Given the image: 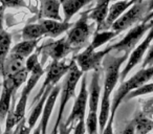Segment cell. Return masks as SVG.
Returning a JSON list of instances; mask_svg holds the SVG:
<instances>
[{
    "label": "cell",
    "instance_id": "cell-1",
    "mask_svg": "<svg viewBox=\"0 0 153 134\" xmlns=\"http://www.w3.org/2000/svg\"><path fill=\"white\" fill-rule=\"evenodd\" d=\"M129 58V53H123L122 56H115L114 53H108L102 62L104 69V83H103V94L101 101L100 112H99V128L100 134L103 133L109 116H110V96L114 90L121 76V67L126 60Z\"/></svg>",
    "mask_w": 153,
    "mask_h": 134
},
{
    "label": "cell",
    "instance_id": "cell-2",
    "mask_svg": "<svg viewBox=\"0 0 153 134\" xmlns=\"http://www.w3.org/2000/svg\"><path fill=\"white\" fill-rule=\"evenodd\" d=\"M101 71L102 68L94 70L88 86V115L85 121L88 134H98L99 127V104L101 98Z\"/></svg>",
    "mask_w": 153,
    "mask_h": 134
},
{
    "label": "cell",
    "instance_id": "cell-3",
    "mask_svg": "<svg viewBox=\"0 0 153 134\" xmlns=\"http://www.w3.org/2000/svg\"><path fill=\"white\" fill-rule=\"evenodd\" d=\"M89 11L82 13L80 19L67 32L66 40L72 51H78L89 45V38L94 32V24L89 23Z\"/></svg>",
    "mask_w": 153,
    "mask_h": 134
},
{
    "label": "cell",
    "instance_id": "cell-4",
    "mask_svg": "<svg viewBox=\"0 0 153 134\" xmlns=\"http://www.w3.org/2000/svg\"><path fill=\"white\" fill-rule=\"evenodd\" d=\"M152 79H153V65L146 67V68H142L133 77H131L127 81L123 82L121 84V86L119 87V89L117 90V92L114 93V96H113L112 103H111L110 114H115L117 109L119 108L121 103L125 100L126 96L130 91L145 85L147 82H149Z\"/></svg>",
    "mask_w": 153,
    "mask_h": 134
},
{
    "label": "cell",
    "instance_id": "cell-5",
    "mask_svg": "<svg viewBox=\"0 0 153 134\" xmlns=\"http://www.w3.org/2000/svg\"><path fill=\"white\" fill-rule=\"evenodd\" d=\"M83 77V73L80 70L79 66L76 65V61L74 59L70 62V68L68 73H66L65 80L63 82V86H62V91L61 96H60V106H59V112H58V116L56 119L57 125L60 126V123L63 121V114L65 111L66 105L69 102V100L74 96V91H76V84Z\"/></svg>",
    "mask_w": 153,
    "mask_h": 134
},
{
    "label": "cell",
    "instance_id": "cell-6",
    "mask_svg": "<svg viewBox=\"0 0 153 134\" xmlns=\"http://www.w3.org/2000/svg\"><path fill=\"white\" fill-rule=\"evenodd\" d=\"M148 14V0H143L142 2L134 3L112 24L111 30L120 34L128 28L134 27L138 22L142 23Z\"/></svg>",
    "mask_w": 153,
    "mask_h": 134
},
{
    "label": "cell",
    "instance_id": "cell-7",
    "mask_svg": "<svg viewBox=\"0 0 153 134\" xmlns=\"http://www.w3.org/2000/svg\"><path fill=\"white\" fill-rule=\"evenodd\" d=\"M111 51H112L111 45L100 51H96L94 49H90L89 47H86L84 51L74 56V60L76 61V65L79 66L82 73H88L90 70H97V69L102 68L103 60Z\"/></svg>",
    "mask_w": 153,
    "mask_h": 134
},
{
    "label": "cell",
    "instance_id": "cell-8",
    "mask_svg": "<svg viewBox=\"0 0 153 134\" xmlns=\"http://www.w3.org/2000/svg\"><path fill=\"white\" fill-rule=\"evenodd\" d=\"M153 26V20L146 23H140L138 25L132 27L128 32V34L122 39L120 42L112 44V51L114 53H129L135 48V45L142 40L144 35L147 32L150 30V28Z\"/></svg>",
    "mask_w": 153,
    "mask_h": 134
},
{
    "label": "cell",
    "instance_id": "cell-9",
    "mask_svg": "<svg viewBox=\"0 0 153 134\" xmlns=\"http://www.w3.org/2000/svg\"><path fill=\"white\" fill-rule=\"evenodd\" d=\"M88 104V88H87V76H83L81 79V88H80V92L78 96L76 98L74 101V107L70 112L68 118L64 121L66 126H71L74 125L76 121L85 119V112H86V107Z\"/></svg>",
    "mask_w": 153,
    "mask_h": 134
},
{
    "label": "cell",
    "instance_id": "cell-10",
    "mask_svg": "<svg viewBox=\"0 0 153 134\" xmlns=\"http://www.w3.org/2000/svg\"><path fill=\"white\" fill-rule=\"evenodd\" d=\"M69 68H70V63L66 64L64 61L51 62L48 67H47L46 78H45L44 82H43V85L41 86L39 92L34 98V100H33V104H35V103H37L40 100V98L43 96V93H44V91L46 90L47 87H49V86L55 87L58 82L60 81V79L68 73Z\"/></svg>",
    "mask_w": 153,
    "mask_h": 134
},
{
    "label": "cell",
    "instance_id": "cell-11",
    "mask_svg": "<svg viewBox=\"0 0 153 134\" xmlns=\"http://www.w3.org/2000/svg\"><path fill=\"white\" fill-rule=\"evenodd\" d=\"M152 40H153V26L148 32V34H147L146 38L144 39V41H142V42H140V44H138L137 46L130 53L127 64H126V66L124 67L123 70L121 71V76H120V81H121L122 83L125 81L128 73H129L140 61H142L144 55L149 49V47H150Z\"/></svg>",
    "mask_w": 153,
    "mask_h": 134
},
{
    "label": "cell",
    "instance_id": "cell-12",
    "mask_svg": "<svg viewBox=\"0 0 153 134\" xmlns=\"http://www.w3.org/2000/svg\"><path fill=\"white\" fill-rule=\"evenodd\" d=\"M39 50L42 53V57L51 58L53 61H61L71 53L72 49L68 44L66 37H64L60 40L48 41V42L44 43Z\"/></svg>",
    "mask_w": 153,
    "mask_h": 134
},
{
    "label": "cell",
    "instance_id": "cell-13",
    "mask_svg": "<svg viewBox=\"0 0 153 134\" xmlns=\"http://www.w3.org/2000/svg\"><path fill=\"white\" fill-rule=\"evenodd\" d=\"M25 60L24 58L20 57L15 53H9L7 60L3 65L2 78H12L19 75L20 73L26 69L25 67Z\"/></svg>",
    "mask_w": 153,
    "mask_h": 134
},
{
    "label": "cell",
    "instance_id": "cell-14",
    "mask_svg": "<svg viewBox=\"0 0 153 134\" xmlns=\"http://www.w3.org/2000/svg\"><path fill=\"white\" fill-rule=\"evenodd\" d=\"M60 94V85L57 84L55 87L53 88V90L49 93L48 98H47L45 105L43 107L42 111V116H41L40 125H41V134H46L47 133V126H48V121L51 118V112L53 110V107L57 102V98Z\"/></svg>",
    "mask_w": 153,
    "mask_h": 134
},
{
    "label": "cell",
    "instance_id": "cell-15",
    "mask_svg": "<svg viewBox=\"0 0 153 134\" xmlns=\"http://www.w3.org/2000/svg\"><path fill=\"white\" fill-rule=\"evenodd\" d=\"M131 5H132L131 0H130V1H128V0L117 1V2H114L113 4H111L110 7H109L107 18H106V20H105L104 24H103L102 32H105V30H108L109 28H111L112 24L114 23Z\"/></svg>",
    "mask_w": 153,
    "mask_h": 134
},
{
    "label": "cell",
    "instance_id": "cell-16",
    "mask_svg": "<svg viewBox=\"0 0 153 134\" xmlns=\"http://www.w3.org/2000/svg\"><path fill=\"white\" fill-rule=\"evenodd\" d=\"M39 23L44 27L45 36H48L51 38H57L61 36L65 32H68L74 25V23H70V22L49 19H39Z\"/></svg>",
    "mask_w": 153,
    "mask_h": 134
},
{
    "label": "cell",
    "instance_id": "cell-17",
    "mask_svg": "<svg viewBox=\"0 0 153 134\" xmlns=\"http://www.w3.org/2000/svg\"><path fill=\"white\" fill-rule=\"evenodd\" d=\"M112 0H97L96 7L89 13V19L96 23V32H102L103 24L108 15L109 4Z\"/></svg>",
    "mask_w": 153,
    "mask_h": 134
},
{
    "label": "cell",
    "instance_id": "cell-18",
    "mask_svg": "<svg viewBox=\"0 0 153 134\" xmlns=\"http://www.w3.org/2000/svg\"><path fill=\"white\" fill-rule=\"evenodd\" d=\"M60 0H41L39 19H49L61 21L60 15Z\"/></svg>",
    "mask_w": 153,
    "mask_h": 134
},
{
    "label": "cell",
    "instance_id": "cell-19",
    "mask_svg": "<svg viewBox=\"0 0 153 134\" xmlns=\"http://www.w3.org/2000/svg\"><path fill=\"white\" fill-rule=\"evenodd\" d=\"M92 0H60L61 7L64 12V22H69V20L76 15L82 7L91 2Z\"/></svg>",
    "mask_w": 153,
    "mask_h": 134
},
{
    "label": "cell",
    "instance_id": "cell-20",
    "mask_svg": "<svg viewBox=\"0 0 153 134\" xmlns=\"http://www.w3.org/2000/svg\"><path fill=\"white\" fill-rule=\"evenodd\" d=\"M53 86H49V87H47L46 90L44 91V93H43V96H41L40 100L37 102L35 108H33L32 113H30V117H28V119H27V126L30 128V129H33V128H34V126L36 125V123H37V121L39 119V117L42 115L43 107H44L45 102H46L47 98H48L49 93H51V91L53 90Z\"/></svg>",
    "mask_w": 153,
    "mask_h": 134
},
{
    "label": "cell",
    "instance_id": "cell-21",
    "mask_svg": "<svg viewBox=\"0 0 153 134\" xmlns=\"http://www.w3.org/2000/svg\"><path fill=\"white\" fill-rule=\"evenodd\" d=\"M39 40H23L22 42L17 43L14 47H12L10 53L18 55L20 57L27 59L30 55H33V51L35 50V48L37 47Z\"/></svg>",
    "mask_w": 153,
    "mask_h": 134
},
{
    "label": "cell",
    "instance_id": "cell-22",
    "mask_svg": "<svg viewBox=\"0 0 153 134\" xmlns=\"http://www.w3.org/2000/svg\"><path fill=\"white\" fill-rule=\"evenodd\" d=\"M12 37L11 34L3 30L0 33V77H2L3 65L11 50Z\"/></svg>",
    "mask_w": 153,
    "mask_h": 134
},
{
    "label": "cell",
    "instance_id": "cell-23",
    "mask_svg": "<svg viewBox=\"0 0 153 134\" xmlns=\"http://www.w3.org/2000/svg\"><path fill=\"white\" fill-rule=\"evenodd\" d=\"M14 98V93L11 89L2 86V92L0 96V124L5 121L11 109V101Z\"/></svg>",
    "mask_w": 153,
    "mask_h": 134
},
{
    "label": "cell",
    "instance_id": "cell-24",
    "mask_svg": "<svg viewBox=\"0 0 153 134\" xmlns=\"http://www.w3.org/2000/svg\"><path fill=\"white\" fill-rule=\"evenodd\" d=\"M132 123L134 125L135 134H149V132L153 130V121L142 113H138Z\"/></svg>",
    "mask_w": 153,
    "mask_h": 134
},
{
    "label": "cell",
    "instance_id": "cell-25",
    "mask_svg": "<svg viewBox=\"0 0 153 134\" xmlns=\"http://www.w3.org/2000/svg\"><path fill=\"white\" fill-rule=\"evenodd\" d=\"M42 36H45V30L40 23L27 24L22 30L23 40H38Z\"/></svg>",
    "mask_w": 153,
    "mask_h": 134
},
{
    "label": "cell",
    "instance_id": "cell-26",
    "mask_svg": "<svg viewBox=\"0 0 153 134\" xmlns=\"http://www.w3.org/2000/svg\"><path fill=\"white\" fill-rule=\"evenodd\" d=\"M120 35L119 33L112 32V30H105V32H96L94 36L92 41L89 43L87 47H89L90 49L96 50L97 48H99L100 46H102L103 44H105L106 42H108L109 40H112L115 36Z\"/></svg>",
    "mask_w": 153,
    "mask_h": 134
},
{
    "label": "cell",
    "instance_id": "cell-27",
    "mask_svg": "<svg viewBox=\"0 0 153 134\" xmlns=\"http://www.w3.org/2000/svg\"><path fill=\"white\" fill-rule=\"evenodd\" d=\"M30 94L26 93L24 90H22L20 98L18 103L16 104L15 109H14V116H15L16 124H19L23 118H25V110H26V104H27V98Z\"/></svg>",
    "mask_w": 153,
    "mask_h": 134
},
{
    "label": "cell",
    "instance_id": "cell-28",
    "mask_svg": "<svg viewBox=\"0 0 153 134\" xmlns=\"http://www.w3.org/2000/svg\"><path fill=\"white\" fill-rule=\"evenodd\" d=\"M151 92H153V82L152 83L145 84V85H143V86H140V87H138V88H136V89L130 91L129 93L126 96L125 100L126 101L131 100V98H136V96H145V94L151 93Z\"/></svg>",
    "mask_w": 153,
    "mask_h": 134
},
{
    "label": "cell",
    "instance_id": "cell-29",
    "mask_svg": "<svg viewBox=\"0 0 153 134\" xmlns=\"http://www.w3.org/2000/svg\"><path fill=\"white\" fill-rule=\"evenodd\" d=\"M1 5L4 7H11V9H22L27 7V4L24 0H0Z\"/></svg>",
    "mask_w": 153,
    "mask_h": 134
},
{
    "label": "cell",
    "instance_id": "cell-30",
    "mask_svg": "<svg viewBox=\"0 0 153 134\" xmlns=\"http://www.w3.org/2000/svg\"><path fill=\"white\" fill-rule=\"evenodd\" d=\"M153 65V44L150 45L148 49V53H147L146 57L144 59V63L142 65V68H146V67H149V66Z\"/></svg>",
    "mask_w": 153,
    "mask_h": 134
},
{
    "label": "cell",
    "instance_id": "cell-31",
    "mask_svg": "<svg viewBox=\"0 0 153 134\" xmlns=\"http://www.w3.org/2000/svg\"><path fill=\"white\" fill-rule=\"evenodd\" d=\"M86 126H85V119L78 121L76 125H74V134H85Z\"/></svg>",
    "mask_w": 153,
    "mask_h": 134
},
{
    "label": "cell",
    "instance_id": "cell-32",
    "mask_svg": "<svg viewBox=\"0 0 153 134\" xmlns=\"http://www.w3.org/2000/svg\"><path fill=\"white\" fill-rule=\"evenodd\" d=\"M18 126H19V131H18V134H30V131H32V129L26 125L25 118L22 119V121L18 124Z\"/></svg>",
    "mask_w": 153,
    "mask_h": 134
},
{
    "label": "cell",
    "instance_id": "cell-33",
    "mask_svg": "<svg viewBox=\"0 0 153 134\" xmlns=\"http://www.w3.org/2000/svg\"><path fill=\"white\" fill-rule=\"evenodd\" d=\"M114 115L115 114H110L109 119H108V123H107L106 127H105V129H104V131H103L102 134H113L112 127H113V119H114Z\"/></svg>",
    "mask_w": 153,
    "mask_h": 134
},
{
    "label": "cell",
    "instance_id": "cell-34",
    "mask_svg": "<svg viewBox=\"0 0 153 134\" xmlns=\"http://www.w3.org/2000/svg\"><path fill=\"white\" fill-rule=\"evenodd\" d=\"M60 132L59 134H70L72 131V129L74 128V125H71V126H66L65 124H64V121H62L61 123H60Z\"/></svg>",
    "mask_w": 153,
    "mask_h": 134
},
{
    "label": "cell",
    "instance_id": "cell-35",
    "mask_svg": "<svg viewBox=\"0 0 153 134\" xmlns=\"http://www.w3.org/2000/svg\"><path fill=\"white\" fill-rule=\"evenodd\" d=\"M121 134H135V129H134L133 123L131 121V123H130L129 125L125 128V130H124Z\"/></svg>",
    "mask_w": 153,
    "mask_h": 134
},
{
    "label": "cell",
    "instance_id": "cell-36",
    "mask_svg": "<svg viewBox=\"0 0 153 134\" xmlns=\"http://www.w3.org/2000/svg\"><path fill=\"white\" fill-rule=\"evenodd\" d=\"M4 7L0 5V33L3 32V15H4Z\"/></svg>",
    "mask_w": 153,
    "mask_h": 134
},
{
    "label": "cell",
    "instance_id": "cell-37",
    "mask_svg": "<svg viewBox=\"0 0 153 134\" xmlns=\"http://www.w3.org/2000/svg\"><path fill=\"white\" fill-rule=\"evenodd\" d=\"M18 131H19V126H16V129L13 130H4L2 134H18Z\"/></svg>",
    "mask_w": 153,
    "mask_h": 134
},
{
    "label": "cell",
    "instance_id": "cell-38",
    "mask_svg": "<svg viewBox=\"0 0 153 134\" xmlns=\"http://www.w3.org/2000/svg\"><path fill=\"white\" fill-rule=\"evenodd\" d=\"M151 20H153V12L149 13L148 15L146 16V18H145V19L143 20L142 23H146V22H149V21H151Z\"/></svg>",
    "mask_w": 153,
    "mask_h": 134
},
{
    "label": "cell",
    "instance_id": "cell-39",
    "mask_svg": "<svg viewBox=\"0 0 153 134\" xmlns=\"http://www.w3.org/2000/svg\"><path fill=\"white\" fill-rule=\"evenodd\" d=\"M148 12H153V0H148Z\"/></svg>",
    "mask_w": 153,
    "mask_h": 134
},
{
    "label": "cell",
    "instance_id": "cell-40",
    "mask_svg": "<svg viewBox=\"0 0 153 134\" xmlns=\"http://www.w3.org/2000/svg\"><path fill=\"white\" fill-rule=\"evenodd\" d=\"M33 134H41V125H40V124H39V125L37 126V128L34 130Z\"/></svg>",
    "mask_w": 153,
    "mask_h": 134
},
{
    "label": "cell",
    "instance_id": "cell-41",
    "mask_svg": "<svg viewBox=\"0 0 153 134\" xmlns=\"http://www.w3.org/2000/svg\"><path fill=\"white\" fill-rule=\"evenodd\" d=\"M143 0H131L132 4H134V3H137V2H142Z\"/></svg>",
    "mask_w": 153,
    "mask_h": 134
},
{
    "label": "cell",
    "instance_id": "cell-42",
    "mask_svg": "<svg viewBox=\"0 0 153 134\" xmlns=\"http://www.w3.org/2000/svg\"><path fill=\"white\" fill-rule=\"evenodd\" d=\"M0 134H2V132H1V127H0Z\"/></svg>",
    "mask_w": 153,
    "mask_h": 134
},
{
    "label": "cell",
    "instance_id": "cell-43",
    "mask_svg": "<svg viewBox=\"0 0 153 134\" xmlns=\"http://www.w3.org/2000/svg\"><path fill=\"white\" fill-rule=\"evenodd\" d=\"M112 1H114V2H117V1H119V0H112Z\"/></svg>",
    "mask_w": 153,
    "mask_h": 134
},
{
    "label": "cell",
    "instance_id": "cell-44",
    "mask_svg": "<svg viewBox=\"0 0 153 134\" xmlns=\"http://www.w3.org/2000/svg\"><path fill=\"white\" fill-rule=\"evenodd\" d=\"M152 80H153V79H152Z\"/></svg>",
    "mask_w": 153,
    "mask_h": 134
}]
</instances>
